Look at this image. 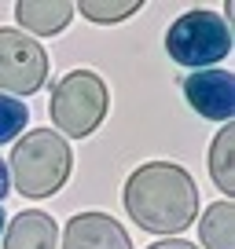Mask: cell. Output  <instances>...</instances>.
<instances>
[{
	"label": "cell",
	"mask_w": 235,
	"mask_h": 249,
	"mask_svg": "<svg viewBox=\"0 0 235 249\" xmlns=\"http://www.w3.org/2000/svg\"><path fill=\"white\" fill-rule=\"evenodd\" d=\"M125 213L151 234H180L198 213V187L180 165L147 161L125 179Z\"/></svg>",
	"instance_id": "1"
},
{
	"label": "cell",
	"mask_w": 235,
	"mask_h": 249,
	"mask_svg": "<svg viewBox=\"0 0 235 249\" xmlns=\"http://www.w3.org/2000/svg\"><path fill=\"white\" fill-rule=\"evenodd\" d=\"M70 143L55 128H33L15 143L8 161V176L15 179V191L22 198H48L70 176Z\"/></svg>",
	"instance_id": "2"
},
{
	"label": "cell",
	"mask_w": 235,
	"mask_h": 249,
	"mask_svg": "<svg viewBox=\"0 0 235 249\" xmlns=\"http://www.w3.org/2000/svg\"><path fill=\"white\" fill-rule=\"evenodd\" d=\"M107 107H110V92L103 85V77L92 70L66 73L52 88V99H48V114H52L55 128L63 136H74V140L92 136L99 128V121L107 117Z\"/></svg>",
	"instance_id": "3"
},
{
	"label": "cell",
	"mask_w": 235,
	"mask_h": 249,
	"mask_svg": "<svg viewBox=\"0 0 235 249\" xmlns=\"http://www.w3.org/2000/svg\"><path fill=\"white\" fill-rule=\"evenodd\" d=\"M165 52L173 55V62L180 66H195V70H210L213 62H220L232 52V33H228L224 15L217 11H184L165 33Z\"/></svg>",
	"instance_id": "4"
},
{
	"label": "cell",
	"mask_w": 235,
	"mask_h": 249,
	"mask_svg": "<svg viewBox=\"0 0 235 249\" xmlns=\"http://www.w3.org/2000/svg\"><path fill=\"white\" fill-rule=\"evenodd\" d=\"M48 77V52L22 30L0 26V95L26 99Z\"/></svg>",
	"instance_id": "5"
},
{
	"label": "cell",
	"mask_w": 235,
	"mask_h": 249,
	"mask_svg": "<svg viewBox=\"0 0 235 249\" xmlns=\"http://www.w3.org/2000/svg\"><path fill=\"white\" fill-rule=\"evenodd\" d=\"M184 95H188L191 110L210 121H232L235 114V77L228 70H195L184 77Z\"/></svg>",
	"instance_id": "6"
},
{
	"label": "cell",
	"mask_w": 235,
	"mask_h": 249,
	"mask_svg": "<svg viewBox=\"0 0 235 249\" xmlns=\"http://www.w3.org/2000/svg\"><path fill=\"white\" fill-rule=\"evenodd\" d=\"M63 249H133V242L107 213H78L63 227Z\"/></svg>",
	"instance_id": "7"
},
{
	"label": "cell",
	"mask_w": 235,
	"mask_h": 249,
	"mask_svg": "<svg viewBox=\"0 0 235 249\" xmlns=\"http://www.w3.org/2000/svg\"><path fill=\"white\" fill-rule=\"evenodd\" d=\"M59 246V227L48 213L26 209L4 227V249H55Z\"/></svg>",
	"instance_id": "8"
},
{
	"label": "cell",
	"mask_w": 235,
	"mask_h": 249,
	"mask_svg": "<svg viewBox=\"0 0 235 249\" xmlns=\"http://www.w3.org/2000/svg\"><path fill=\"white\" fill-rule=\"evenodd\" d=\"M74 18V4L66 0H22L15 4V22L22 26V33H40V37H55L63 33L66 22Z\"/></svg>",
	"instance_id": "9"
},
{
	"label": "cell",
	"mask_w": 235,
	"mask_h": 249,
	"mask_svg": "<svg viewBox=\"0 0 235 249\" xmlns=\"http://www.w3.org/2000/svg\"><path fill=\"white\" fill-rule=\"evenodd\" d=\"M210 176L220 195H235V124H224L210 143Z\"/></svg>",
	"instance_id": "10"
},
{
	"label": "cell",
	"mask_w": 235,
	"mask_h": 249,
	"mask_svg": "<svg viewBox=\"0 0 235 249\" xmlns=\"http://www.w3.org/2000/svg\"><path fill=\"white\" fill-rule=\"evenodd\" d=\"M198 238L206 249H235V205L232 202H213L202 213Z\"/></svg>",
	"instance_id": "11"
},
{
	"label": "cell",
	"mask_w": 235,
	"mask_h": 249,
	"mask_svg": "<svg viewBox=\"0 0 235 249\" xmlns=\"http://www.w3.org/2000/svg\"><path fill=\"white\" fill-rule=\"evenodd\" d=\"M74 11H81L88 22L110 26V22H121V18L136 15V11H140V0H85V4H78Z\"/></svg>",
	"instance_id": "12"
},
{
	"label": "cell",
	"mask_w": 235,
	"mask_h": 249,
	"mask_svg": "<svg viewBox=\"0 0 235 249\" xmlns=\"http://www.w3.org/2000/svg\"><path fill=\"white\" fill-rule=\"evenodd\" d=\"M30 121V110L22 99H11V95H0V143H11Z\"/></svg>",
	"instance_id": "13"
},
{
	"label": "cell",
	"mask_w": 235,
	"mask_h": 249,
	"mask_svg": "<svg viewBox=\"0 0 235 249\" xmlns=\"http://www.w3.org/2000/svg\"><path fill=\"white\" fill-rule=\"evenodd\" d=\"M147 249H198L195 242H184V238H162V242H155V246H147Z\"/></svg>",
	"instance_id": "14"
},
{
	"label": "cell",
	"mask_w": 235,
	"mask_h": 249,
	"mask_svg": "<svg viewBox=\"0 0 235 249\" xmlns=\"http://www.w3.org/2000/svg\"><path fill=\"white\" fill-rule=\"evenodd\" d=\"M8 191H11V176H8V165L0 161V202L8 198Z\"/></svg>",
	"instance_id": "15"
},
{
	"label": "cell",
	"mask_w": 235,
	"mask_h": 249,
	"mask_svg": "<svg viewBox=\"0 0 235 249\" xmlns=\"http://www.w3.org/2000/svg\"><path fill=\"white\" fill-rule=\"evenodd\" d=\"M4 227H8V220H4V209H0V238H4Z\"/></svg>",
	"instance_id": "16"
}]
</instances>
